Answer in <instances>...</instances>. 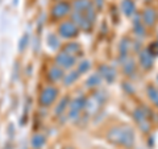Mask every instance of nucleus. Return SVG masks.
Segmentation results:
<instances>
[{"mask_svg": "<svg viewBox=\"0 0 158 149\" xmlns=\"http://www.w3.org/2000/svg\"><path fill=\"white\" fill-rule=\"evenodd\" d=\"M107 138L108 141L118 147H124L127 149H131L135 145L136 141V135L133 128L128 126H118L113 127L107 132Z\"/></svg>", "mask_w": 158, "mask_h": 149, "instance_id": "obj_1", "label": "nucleus"}, {"mask_svg": "<svg viewBox=\"0 0 158 149\" xmlns=\"http://www.w3.org/2000/svg\"><path fill=\"white\" fill-rule=\"evenodd\" d=\"M96 20V12L94 7L88 8L85 12H73V23L83 31H90Z\"/></svg>", "mask_w": 158, "mask_h": 149, "instance_id": "obj_2", "label": "nucleus"}, {"mask_svg": "<svg viewBox=\"0 0 158 149\" xmlns=\"http://www.w3.org/2000/svg\"><path fill=\"white\" fill-rule=\"evenodd\" d=\"M150 110L146 107H138L133 111V117L137 121V124L140 126V130L148 133L150 131V123H149V115H150Z\"/></svg>", "mask_w": 158, "mask_h": 149, "instance_id": "obj_3", "label": "nucleus"}, {"mask_svg": "<svg viewBox=\"0 0 158 149\" xmlns=\"http://www.w3.org/2000/svg\"><path fill=\"white\" fill-rule=\"evenodd\" d=\"M106 92L104 91H98L95 92L92 96H90V99H86V104H85V110L92 115V113H95L99 108L103 106V103L106 102Z\"/></svg>", "mask_w": 158, "mask_h": 149, "instance_id": "obj_4", "label": "nucleus"}, {"mask_svg": "<svg viewBox=\"0 0 158 149\" xmlns=\"http://www.w3.org/2000/svg\"><path fill=\"white\" fill-rule=\"evenodd\" d=\"M58 96V90L53 86H48L40 94V104L42 107H49L57 100Z\"/></svg>", "mask_w": 158, "mask_h": 149, "instance_id": "obj_5", "label": "nucleus"}, {"mask_svg": "<svg viewBox=\"0 0 158 149\" xmlns=\"http://www.w3.org/2000/svg\"><path fill=\"white\" fill-rule=\"evenodd\" d=\"M85 104H86V98L82 95L77 96L74 100H71L70 104H69V116H70V119H73V120L78 119L81 112L85 110Z\"/></svg>", "mask_w": 158, "mask_h": 149, "instance_id": "obj_6", "label": "nucleus"}, {"mask_svg": "<svg viewBox=\"0 0 158 149\" xmlns=\"http://www.w3.org/2000/svg\"><path fill=\"white\" fill-rule=\"evenodd\" d=\"M58 33H59V36L63 37V38H74V37L78 36L79 28L73 21H65L59 25Z\"/></svg>", "mask_w": 158, "mask_h": 149, "instance_id": "obj_7", "label": "nucleus"}, {"mask_svg": "<svg viewBox=\"0 0 158 149\" xmlns=\"http://www.w3.org/2000/svg\"><path fill=\"white\" fill-rule=\"evenodd\" d=\"M75 62H77V58L65 52H61L56 56V63L61 69H70L75 65Z\"/></svg>", "mask_w": 158, "mask_h": 149, "instance_id": "obj_8", "label": "nucleus"}, {"mask_svg": "<svg viewBox=\"0 0 158 149\" xmlns=\"http://www.w3.org/2000/svg\"><path fill=\"white\" fill-rule=\"evenodd\" d=\"M70 9H71V6L67 2H59L57 4H54V7L52 9V15L56 19H61L70 13Z\"/></svg>", "mask_w": 158, "mask_h": 149, "instance_id": "obj_9", "label": "nucleus"}, {"mask_svg": "<svg viewBox=\"0 0 158 149\" xmlns=\"http://www.w3.org/2000/svg\"><path fill=\"white\" fill-rule=\"evenodd\" d=\"M138 58H140V65L142 69H145V70H150L153 67V62H154V58L150 54V52L145 49V50L140 52L138 54Z\"/></svg>", "mask_w": 158, "mask_h": 149, "instance_id": "obj_10", "label": "nucleus"}, {"mask_svg": "<svg viewBox=\"0 0 158 149\" xmlns=\"http://www.w3.org/2000/svg\"><path fill=\"white\" fill-rule=\"evenodd\" d=\"M99 75L102 78H104L108 83H112V82H115V79H116V70L112 66L102 65L99 67Z\"/></svg>", "mask_w": 158, "mask_h": 149, "instance_id": "obj_11", "label": "nucleus"}, {"mask_svg": "<svg viewBox=\"0 0 158 149\" xmlns=\"http://www.w3.org/2000/svg\"><path fill=\"white\" fill-rule=\"evenodd\" d=\"M141 19L144 20L145 25L153 27V25L156 24V21H157V12H156V9H153V8H146L145 11H144V13H142Z\"/></svg>", "mask_w": 158, "mask_h": 149, "instance_id": "obj_12", "label": "nucleus"}, {"mask_svg": "<svg viewBox=\"0 0 158 149\" xmlns=\"http://www.w3.org/2000/svg\"><path fill=\"white\" fill-rule=\"evenodd\" d=\"M63 75H65V74H63V70L59 66H52L48 71V78H49V81H52V82L61 81L63 78Z\"/></svg>", "mask_w": 158, "mask_h": 149, "instance_id": "obj_13", "label": "nucleus"}, {"mask_svg": "<svg viewBox=\"0 0 158 149\" xmlns=\"http://www.w3.org/2000/svg\"><path fill=\"white\" fill-rule=\"evenodd\" d=\"M121 63H123V70L127 74L128 77H133L136 73V65H135V61L132 58H124L121 59Z\"/></svg>", "mask_w": 158, "mask_h": 149, "instance_id": "obj_14", "label": "nucleus"}, {"mask_svg": "<svg viewBox=\"0 0 158 149\" xmlns=\"http://www.w3.org/2000/svg\"><path fill=\"white\" fill-rule=\"evenodd\" d=\"M121 11L128 17L133 16V15L136 13V6H135V3H133L132 0H124V2L121 3Z\"/></svg>", "mask_w": 158, "mask_h": 149, "instance_id": "obj_15", "label": "nucleus"}, {"mask_svg": "<svg viewBox=\"0 0 158 149\" xmlns=\"http://www.w3.org/2000/svg\"><path fill=\"white\" fill-rule=\"evenodd\" d=\"M73 7H74V11L75 12H85L94 6H92V2H90V0H75Z\"/></svg>", "mask_w": 158, "mask_h": 149, "instance_id": "obj_16", "label": "nucleus"}, {"mask_svg": "<svg viewBox=\"0 0 158 149\" xmlns=\"http://www.w3.org/2000/svg\"><path fill=\"white\" fill-rule=\"evenodd\" d=\"M69 104H70V98H69V96H63L61 100H59L58 106L56 107V110H54V113H56L57 116H61L62 113L69 108Z\"/></svg>", "mask_w": 158, "mask_h": 149, "instance_id": "obj_17", "label": "nucleus"}, {"mask_svg": "<svg viewBox=\"0 0 158 149\" xmlns=\"http://www.w3.org/2000/svg\"><path fill=\"white\" fill-rule=\"evenodd\" d=\"M133 31L137 36H144L145 34V28L142 25V21H141V17L136 15L135 16V21H133Z\"/></svg>", "mask_w": 158, "mask_h": 149, "instance_id": "obj_18", "label": "nucleus"}, {"mask_svg": "<svg viewBox=\"0 0 158 149\" xmlns=\"http://www.w3.org/2000/svg\"><path fill=\"white\" fill-rule=\"evenodd\" d=\"M79 75H81V74H79L77 70L75 71H70L67 75H63V78H62L63 79V84H65V86H71L73 83H75L78 81Z\"/></svg>", "mask_w": 158, "mask_h": 149, "instance_id": "obj_19", "label": "nucleus"}, {"mask_svg": "<svg viewBox=\"0 0 158 149\" xmlns=\"http://www.w3.org/2000/svg\"><path fill=\"white\" fill-rule=\"evenodd\" d=\"M63 52L75 57L77 54H81V45H79L78 42H70V44H67V45L65 46V50Z\"/></svg>", "mask_w": 158, "mask_h": 149, "instance_id": "obj_20", "label": "nucleus"}, {"mask_svg": "<svg viewBox=\"0 0 158 149\" xmlns=\"http://www.w3.org/2000/svg\"><path fill=\"white\" fill-rule=\"evenodd\" d=\"M46 42H48V45L53 49V50H56V49H58L59 46H61V41H59L58 36H56L54 33H49L48 34Z\"/></svg>", "mask_w": 158, "mask_h": 149, "instance_id": "obj_21", "label": "nucleus"}, {"mask_svg": "<svg viewBox=\"0 0 158 149\" xmlns=\"http://www.w3.org/2000/svg\"><path fill=\"white\" fill-rule=\"evenodd\" d=\"M45 143H46V138L44 135H34L33 138H32V147L34 149L42 148L44 145H45Z\"/></svg>", "mask_w": 158, "mask_h": 149, "instance_id": "obj_22", "label": "nucleus"}, {"mask_svg": "<svg viewBox=\"0 0 158 149\" xmlns=\"http://www.w3.org/2000/svg\"><path fill=\"white\" fill-rule=\"evenodd\" d=\"M100 83H102V77L99 74H92L86 81L87 87H96V86H100Z\"/></svg>", "mask_w": 158, "mask_h": 149, "instance_id": "obj_23", "label": "nucleus"}, {"mask_svg": "<svg viewBox=\"0 0 158 149\" xmlns=\"http://www.w3.org/2000/svg\"><path fill=\"white\" fill-rule=\"evenodd\" d=\"M129 40H128L127 37L123 38L120 41V58L124 59L127 58V53H128V49H129Z\"/></svg>", "mask_w": 158, "mask_h": 149, "instance_id": "obj_24", "label": "nucleus"}, {"mask_svg": "<svg viewBox=\"0 0 158 149\" xmlns=\"http://www.w3.org/2000/svg\"><path fill=\"white\" fill-rule=\"evenodd\" d=\"M148 95H149L150 100L154 103L156 106H158V91H157L153 86H149V87H148Z\"/></svg>", "mask_w": 158, "mask_h": 149, "instance_id": "obj_25", "label": "nucleus"}, {"mask_svg": "<svg viewBox=\"0 0 158 149\" xmlns=\"http://www.w3.org/2000/svg\"><path fill=\"white\" fill-rule=\"evenodd\" d=\"M90 67H91V62L90 61H82L81 63H79L77 71L79 74H83V73H87L88 70H90Z\"/></svg>", "mask_w": 158, "mask_h": 149, "instance_id": "obj_26", "label": "nucleus"}, {"mask_svg": "<svg viewBox=\"0 0 158 149\" xmlns=\"http://www.w3.org/2000/svg\"><path fill=\"white\" fill-rule=\"evenodd\" d=\"M148 50L150 52L152 56H158V42H153Z\"/></svg>", "mask_w": 158, "mask_h": 149, "instance_id": "obj_27", "label": "nucleus"}, {"mask_svg": "<svg viewBox=\"0 0 158 149\" xmlns=\"http://www.w3.org/2000/svg\"><path fill=\"white\" fill-rule=\"evenodd\" d=\"M28 45V34H24L23 38L20 40V45H19V49L20 50H24V48Z\"/></svg>", "mask_w": 158, "mask_h": 149, "instance_id": "obj_28", "label": "nucleus"}, {"mask_svg": "<svg viewBox=\"0 0 158 149\" xmlns=\"http://www.w3.org/2000/svg\"><path fill=\"white\" fill-rule=\"evenodd\" d=\"M95 4H96V8L98 9H102L103 8V4H104V0H95Z\"/></svg>", "mask_w": 158, "mask_h": 149, "instance_id": "obj_29", "label": "nucleus"}, {"mask_svg": "<svg viewBox=\"0 0 158 149\" xmlns=\"http://www.w3.org/2000/svg\"><path fill=\"white\" fill-rule=\"evenodd\" d=\"M145 2H148V3H149V2H150V0H145Z\"/></svg>", "mask_w": 158, "mask_h": 149, "instance_id": "obj_30", "label": "nucleus"}]
</instances>
